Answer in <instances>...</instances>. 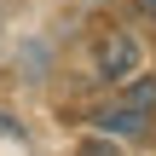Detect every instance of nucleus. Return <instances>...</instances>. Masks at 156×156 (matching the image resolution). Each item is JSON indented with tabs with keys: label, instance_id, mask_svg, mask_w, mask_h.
Listing matches in <instances>:
<instances>
[{
	"label": "nucleus",
	"instance_id": "f03ea898",
	"mask_svg": "<svg viewBox=\"0 0 156 156\" xmlns=\"http://www.w3.org/2000/svg\"><path fill=\"white\" fill-rule=\"evenodd\" d=\"M145 127H151V110H133V104L98 110V133H110V139H145Z\"/></svg>",
	"mask_w": 156,
	"mask_h": 156
},
{
	"label": "nucleus",
	"instance_id": "7ed1b4c3",
	"mask_svg": "<svg viewBox=\"0 0 156 156\" xmlns=\"http://www.w3.org/2000/svg\"><path fill=\"white\" fill-rule=\"evenodd\" d=\"M122 104H133V110H156V75H127Z\"/></svg>",
	"mask_w": 156,
	"mask_h": 156
},
{
	"label": "nucleus",
	"instance_id": "39448f33",
	"mask_svg": "<svg viewBox=\"0 0 156 156\" xmlns=\"http://www.w3.org/2000/svg\"><path fill=\"white\" fill-rule=\"evenodd\" d=\"M139 12H145V17H156V0H139Z\"/></svg>",
	"mask_w": 156,
	"mask_h": 156
},
{
	"label": "nucleus",
	"instance_id": "20e7f679",
	"mask_svg": "<svg viewBox=\"0 0 156 156\" xmlns=\"http://www.w3.org/2000/svg\"><path fill=\"white\" fill-rule=\"evenodd\" d=\"M75 156H116V151H110V145H98V139H93V145H81V151H75Z\"/></svg>",
	"mask_w": 156,
	"mask_h": 156
},
{
	"label": "nucleus",
	"instance_id": "f257e3e1",
	"mask_svg": "<svg viewBox=\"0 0 156 156\" xmlns=\"http://www.w3.org/2000/svg\"><path fill=\"white\" fill-rule=\"evenodd\" d=\"M139 64H145V46H139V35L133 29H104L98 35V46H93V69H98V81H127V75H139Z\"/></svg>",
	"mask_w": 156,
	"mask_h": 156
}]
</instances>
